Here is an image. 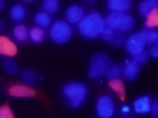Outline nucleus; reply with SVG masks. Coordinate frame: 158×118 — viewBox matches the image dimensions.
<instances>
[{"instance_id":"9b49d317","label":"nucleus","mask_w":158,"mask_h":118,"mask_svg":"<svg viewBox=\"0 0 158 118\" xmlns=\"http://www.w3.org/2000/svg\"><path fill=\"white\" fill-rule=\"evenodd\" d=\"M106 7L110 10V13H127V10L132 7L130 0H109Z\"/></svg>"},{"instance_id":"7ed1b4c3","label":"nucleus","mask_w":158,"mask_h":118,"mask_svg":"<svg viewBox=\"0 0 158 118\" xmlns=\"http://www.w3.org/2000/svg\"><path fill=\"white\" fill-rule=\"evenodd\" d=\"M106 28L112 30L114 33H127L135 26V20L127 13H109L104 20Z\"/></svg>"},{"instance_id":"bb28decb","label":"nucleus","mask_w":158,"mask_h":118,"mask_svg":"<svg viewBox=\"0 0 158 118\" xmlns=\"http://www.w3.org/2000/svg\"><path fill=\"white\" fill-rule=\"evenodd\" d=\"M145 39H147V44L156 46V43H158V31H155V30H148V31H145Z\"/></svg>"},{"instance_id":"b1692460","label":"nucleus","mask_w":158,"mask_h":118,"mask_svg":"<svg viewBox=\"0 0 158 118\" xmlns=\"http://www.w3.org/2000/svg\"><path fill=\"white\" fill-rule=\"evenodd\" d=\"M109 85H110L112 90H115L118 95H120V98L125 97V85H123V82L120 81V79H115V81H109Z\"/></svg>"},{"instance_id":"6ab92c4d","label":"nucleus","mask_w":158,"mask_h":118,"mask_svg":"<svg viewBox=\"0 0 158 118\" xmlns=\"http://www.w3.org/2000/svg\"><path fill=\"white\" fill-rule=\"evenodd\" d=\"M44 36H46V31H44L43 28H40V26L30 28V39H31L33 43H43Z\"/></svg>"},{"instance_id":"f8f14e48","label":"nucleus","mask_w":158,"mask_h":118,"mask_svg":"<svg viewBox=\"0 0 158 118\" xmlns=\"http://www.w3.org/2000/svg\"><path fill=\"white\" fill-rule=\"evenodd\" d=\"M82 18H84V8L79 7V5H71V7L66 10V22L69 25L79 23Z\"/></svg>"},{"instance_id":"ddd939ff","label":"nucleus","mask_w":158,"mask_h":118,"mask_svg":"<svg viewBox=\"0 0 158 118\" xmlns=\"http://www.w3.org/2000/svg\"><path fill=\"white\" fill-rule=\"evenodd\" d=\"M150 103H152V98L148 95L138 97L137 100L133 102V110L137 113H147V112H150Z\"/></svg>"},{"instance_id":"1a4fd4ad","label":"nucleus","mask_w":158,"mask_h":118,"mask_svg":"<svg viewBox=\"0 0 158 118\" xmlns=\"http://www.w3.org/2000/svg\"><path fill=\"white\" fill-rule=\"evenodd\" d=\"M18 53V48L8 36H0V54L5 57L13 59Z\"/></svg>"},{"instance_id":"473e14b6","label":"nucleus","mask_w":158,"mask_h":118,"mask_svg":"<svg viewBox=\"0 0 158 118\" xmlns=\"http://www.w3.org/2000/svg\"><path fill=\"white\" fill-rule=\"evenodd\" d=\"M5 5H7V3H5L3 0H0V10H3V8H5Z\"/></svg>"},{"instance_id":"aec40b11","label":"nucleus","mask_w":158,"mask_h":118,"mask_svg":"<svg viewBox=\"0 0 158 118\" xmlns=\"http://www.w3.org/2000/svg\"><path fill=\"white\" fill-rule=\"evenodd\" d=\"M106 77L109 79V81H115V79H120V77H122V66H120V64H112V66L107 69Z\"/></svg>"},{"instance_id":"f3484780","label":"nucleus","mask_w":158,"mask_h":118,"mask_svg":"<svg viewBox=\"0 0 158 118\" xmlns=\"http://www.w3.org/2000/svg\"><path fill=\"white\" fill-rule=\"evenodd\" d=\"M155 8H158L156 0H143V2L138 5V12H140V15H143V17H147V15Z\"/></svg>"},{"instance_id":"2eb2a0df","label":"nucleus","mask_w":158,"mask_h":118,"mask_svg":"<svg viewBox=\"0 0 158 118\" xmlns=\"http://www.w3.org/2000/svg\"><path fill=\"white\" fill-rule=\"evenodd\" d=\"M25 17H27V8H25L22 3H17L10 8V18H12L13 22H22Z\"/></svg>"},{"instance_id":"f257e3e1","label":"nucleus","mask_w":158,"mask_h":118,"mask_svg":"<svg viewBox=\"0 0 158 118\" xmlns=\"http://www.w3.org/2000/svg\"><path fill=\"white\" fill-rule=\"evenodd\" d=\"M106 25H104V18L99 12H91L87 15H84V18L77 23V31L84 38H97L101 36Z\"/></svg>"},{"instance_id":"423d86ee","label":"nucleus","mask_w":158,"mask_h":118,"mask_svg":"<svg viewBox=\"0 0 158 118\" xmlns=\"http://www.w3.org/2000/svg\"><path fill=\"white\" fill-rule=\"evenodd\" d=\"M7 92L12 97H17V98H43V100L46 102V98L41 95V92L36 90V88H33L31 85H25V84H13V85H8Z\"/></svg>"},{"instance_id":"dca6fc26","label":"nucleus","mask_w":158,"mask_h":118,"mask_svg":"<svg viewBox=\"0 0 158 118\" xmlns=\"http://www.w3.org/2000/svg\"><path fill=\"white\" fill-rule=\"evenodd\" d=\"M156 25H158V8L152 10V12L145 17V26L143 28H147V30H143V31H148V30L156 28Z\"/></svg>"},{"instance_id":"39448f33","label":"nucleus","mask_w":158,"mask_h":118,"mask_svg":"<svg viewBox=\"0 0 158 118\" xmlns=\"http://www.w3.org/2000/svg\"><path fill=\"white\" fill-rule=\"evenodd\" d=\"M71 34H73V28L68 22H54L51 30H49V36L56 44H64L71 39Z\"/></svg>"},{"instance_id":"c756f323","label":"nucleus","mask_w":158,"mask_h":118,"mask_svg":"<svg viewBox=\"0 0 158 118\" xmlns=\"http://www.w3.org/2000/svg\"><path fill=\"white\" fill-rule=\"evenodd\" d=\"M112 34H114V31H112V30H109V28H104V31H102V34H101V36L104 38V41H109Z\"/></svg>"},{"instance_id":"72a5a7b5","label":"nucleus","mask_w":158,"mask_h":118,"mask_svg":"<svg viewBox=\"0 0 158 118\" xmlns=\"http://www.w3.org/2000/svg\"><path fill=\"white\" fill-rule=\"evenodd\" d=\"M127 118H128V116H127Z\"/></svg>"},{"instance_id":"393cba45","label":"nucleus","mask_w":158,"mask_h":118,"mask_svg":"<svg viewBox=\"0 0 158 118\" xmlns=\"http://www.w3.org/2000/svg\"><path fill=\"white\" fill-rule=\"evenodd\" d=\"M107 43L110 44V46H114V48H120V46L125 44V36H123L122 33H114Z\"/></svg>"},{"instance_id":"6e6552de","label":"nucleus","mask_w":158,"mask_h":118,"mask_svg":"<svg viewBox=\"0 0 158 118\" xmlns=\"http://www.w3.org/2000/svg\"><path fill=\"white\" fill-rule=\"evenodd\" d=\"M145 44H147V39H145V31H137L133 33L130 38L125 39V48H127V53L132 54V57L135 54L142 53L145 49Z\"/></svg>"},{"instance_id":"9d476101","label":"nucleus","mask_w":158,"mask_h":118,"mask_svg":"<svg viewBox=\"0 0 158 118\" xmlns=\"http://www.w3.org/2000/svg\"><path fill=\"white\" fill-rule=\"evenodd\" d=\"M140 74V64H137L133 59H128L125 61V64L122 66V76L127 79V81H135Z\"/></svg>"},{"instance_id":"4be33fe9","label":"nucleus","mask_w":158,"mask_h":118,"mask_svg":"<svg viewBox=\"0 0 158 118\" xmlns=\"http://www.w3.org/2000/svg\"><path fill=\"white\" fill-rule=\"evenodd\" d=\"M59 10V2L58 0H44L43 2V12L51 15V13H56Z\"/></svg>"},{"instance_id":"5701e85b","label":"nucleus","mask_w":158,"mask_h":118,"mask_svg":"<svg viewBox=\"0 0 158 118\" xmlns=\"http://www.w3.org/2000/svg\"><path fill=\"white\" fill-rule=\"evenodd\" d=\"M3 69H5V72L7 74H10V76H15V74H18V64L13 61V59H10V57H7L3 61Z\"/></svg>"},{"instance_id":"cd10ccee","label":"nucleus","mask_w":158,"mask_h":118,"mask_svg":"<svg viewBox=\"0 0 158 118\" xmlns=\"http://www.w3.org/2000/svg\"><path fill=\"white\" fill-rule=\"evenodd\" d=\"M132 59H133V61H135L137 64H140V66H142V64H145V62L148 61V53L145 51V49H143L142 53H138V54H135V56H133Z\"/></svg>"},{"instance_id":"0eeeda50","label":"nucleus","mask_w":158,"mask_h":118,"mask_svg":"<svg viewBox=\"0 0 158 118\" xmlns=\"http://www.w3.org/2000/svg\"><path fill=\"white\" fill-rule=\"evenodd\" d=\"M115 113V102L110 95H101L96 102V115L99 118H112Z\"/></svg>"},{"instance_id":"4468645a","label":"nucleus","mask_w":158,"mask_h":118,"mask_svg":"<svg viewBox=\"0 0 158 118\" xmlns=\"http://www.w3.org/2000/svg\"><path fill=\"white\" fill-rule=\"evenodd\" d=\"M13 38L17 39L18 43H27L30 39V30L25 26V25H17L13 28Z\"/></svg>"},{"instance_id":"7c9ffc66","label":"nucleus","mask_w":158,"mask_h":118,"mask_svg":"<svg viewBox=\"0 0 158 118\" xmlns=\"http://www.w3.org/2000/svg\"><path fill=\"white\" fill-rule=\"evenodd\" d=\"M148 57H158V48L156 46H152V51L148 53Z\"/></svg>"},{"instance_id":"412c9836","label":"nucleus","mask_w":158,"mask_h":118,"mask_svg":"<svg viewBox=\"0 0 158 118\" xmlns=\"http://www.w3.org/2000/svg\"><path fill=\"white\" fill-rule=\"evenodd\" d=\"M22 81H23L25 85H31V84H35L38 81V76L33 69H25L22 72Z\"/></svg>"},{"instance_id":"a878e982","label":"nucleus","mask_w":158,"mask_h":118,"mask_svg":"<svg viewBox=\"0 0 158 118\" xmlns=\"http://www.w3.org/2000/svg\"><path fill=\"white\" fill-rule=\"evenodd\" d=\"M0 118H17L13 110H12V107H10V103L5 102L3 105L0 107Z\"/></svg>"},{"instance_id":"a211bd4d","label":"nucleus","mask_w":158,"mask_h":118,"mask_svg":"<svg viewBox=\"0 0 158 118\" xmlns=\"http://www.w3.org/2000/svg\"><path fill=\"white\" fill-rule=\"evenodd\" d=\"M35 23H36V26L40 28H48L49 25H51V17H49L48 13L44 12H38L36 15H35Z\"/></svg>"},{"instance_id":"2f4dec72","label":"nucleus","mask_w":158,"mask_h":118,"mask_svg":"<svg viewBox=\"0 0 158 118\" xmlns=\"http://www.w3.org/2000/svg\"><path fill=\"white\" fill-rule=\"evenodd\" d=\"M3 28H5V22H3V20H0V31H2Z\"/></svg>"},{"instance_id":"20e7f679","label":"nucleus","mask_w":158,"mask_h":118,"mask_svg":"<svg viewBox=\"0 0 158 118\" xmlns=\"http://www.w3.org/2000/svg\"><path fill=\"white\" fill-rule=\"evenodd\" d=\"M110 66H112L110 57L104 53H97L96 56H92L91 62H89V74L87 76L91 79H99V77L106 76L107 69Z\"/></svg>"},{"instance_id":"c85d7f7f","label":"nucleus","mask_w":158,"mask_h":118,"mask_svg":"<svg viewBox=\"0 0 158 118\" xmlns=\"http://www.w3.org/2000/svg\"><path fill=\"white\" fill-rule=\"evenodd\" d=\"M150 113L153 116H158V102L156 100H152V103H150Z\"/></svg>"},{"instance_id":"f03ea898","label":"nucleus","mask_w":158,"mask_h":118,"mask_svg":"<svg viewBox=\"0 0 158 118\" xmlns=\"http://www.w3.org/2000/svg\"><path fill=\"white\" fill-rule=\"evenodd\" d=\"M63 97L68 100L71 108H77L82 105L87 97V87L81 82H69L63 87Z\"/></svg>"}]
</instances>
